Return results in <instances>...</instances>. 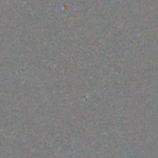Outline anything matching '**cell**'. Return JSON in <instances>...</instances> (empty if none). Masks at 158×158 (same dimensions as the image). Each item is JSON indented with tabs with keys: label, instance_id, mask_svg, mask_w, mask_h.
Masks as SVG:
<instances>
[]
</instances>
